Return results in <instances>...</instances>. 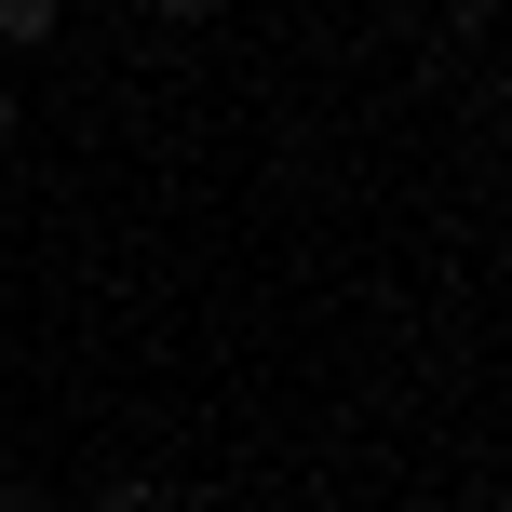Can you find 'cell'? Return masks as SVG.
<instances>
[{
  "mask_svg": "<svg viewBox=\"0 0 512 512\" xmlns=\"http://www.w3.org/2000/svg\"><path fill=\"white\" fill-rule=\"evenodd\" d=\"M54 14H68V0H0V54H41Z\"/></svg>",
  "mask_w": 512,
  "mask_h": 512,
  "instance_id": "6da1fadb",
  "label": "cell"
},
{
  "mask_svg": "<svg viewBox=\"0 0 512 512\" xmlns=\"http://www.w3.org/2000/svg\"><path fill=\"white\" fill-rule=\"evenodd\" d=\"M95 512H176V499H162L149 472H108V486H95Z\"/></svg>",
  "mask_w": 512,
  "mask_h": 512,
  "instance_id": "7a4b0ae2",
  "label": "cell"
},
{
  "mask_svg": "<svg viewBox=\"0 0 512 512\" xmlns=\"http://www.w3.org/2000/svg\"><path fill=\"white\" fill-rule=\"evenodd\" d=\"M149 14H162V27H203V14H216V0H149Z\"/></svg>",
  "mask_w": 512,
  "mask_h": 512,
  "instance_id": "3957f363",
  "label": "cell"
},
{
  "mask_svg": "<svg viewBox=\"0 0 512 512\" xmlns=\"http://www.w3.org/2000/svg\"><path fill=\"white\" fill-rule=\"evenodd\" d=\"M0 512H54V499H41V486H0Z\"/></svg>",
  "mask_w": 512,
  "mask_h": 512,
  "instance_id": "277c9868",
  "label": "cell"
},
{
  "mask_svg": "<svg viewBox=\"0 0 512 512\" xmlns=\"http://www.w3.org/2000/svg\"><path fill=\"white\" fill-rule=\"evenodd\" d=\"M0 149H14V81H0Z\"/></svg>",
  "mask_w": 512,
  "mask_h": 512,
  "instance_id": "5b68a950",
  "label": "cell"
}]
</instances>
